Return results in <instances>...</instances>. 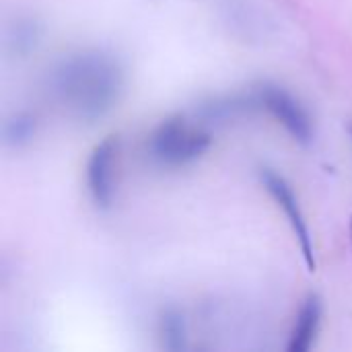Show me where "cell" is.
<instances>
[{
    "label": "cell",
    "mask_w": 352,
    "mask_h": 352,
    "mask_svg": "<svg viewBox=\"0 0 352 352\" xmlns=\"http://www.w3.org/2000/svg\"><path fill=\"white\" fill-rule=\"evenodd\" d=\"M47 87L70 118L93 124L105 118L122 99L126 68L109 50L82 47L62 56L50 68Z\"/></svg>",
    "instance_id": "cell-1"
},
{
    "label": "cell",
    "mask_w": 352,
    "mask_h": 352,
    "mask_svg": "<svg viewBox=\"0 0 352 352\" xmlns=\"http://www.w3.org/2000/svg\"><path fill=\"white\" fill-rule=\"evenodd\" d=\"M260 182L264 186V190L272 196V200L276 202L278 208L285 210L287 221L293 229V235L299 243V250L303 254L305 266L309 268V272L316 270V250H314V239H311V231L307 225V219L301 210L299 198L293 190V186L287 182L285 175H280L278 171L264 167L260 169Z\"/></svg>",
    "instance_id": "cell-4"
},
{
    "label": "cell",
    "mask_w": 352,
    "mask_h": 352,
    "mask_svg": "<svg viewBox=\"0 0 352 352\" xmlns=\"http://www.w3.org/2000/svg\"><path fill=\"white\" fill-rule=\"evenodd\" d=\"M322 318H324V305L318 295H309L293 324L291 336H289V352H309L316 346V340L322 330Z\"/></svg>",
    "instance_id": "cell-6"
},
{
    "label": "cell",
    "mask_w": 352,
    "mask_h": 352,
    "mask_svg": "<svg viewBox=\"0 0 352 352\" xmlns=\"http://www.w3.org/2000/svg\"><path fill=\"white\" fill-rule=\"evenodd\" d=\"M256 95L260 107H264L297 144L309 146L314 142V120L305 105L293 93H289L280 85L262 82L256 89Z\"/></svg>",
    "instance_id": "cell-3"
},
{
    "label": "cell",
    "mask_w": 352,
    "mask_h": 352,
    "mask_svg": "<svg viewBox=\"0 0 352 352\" xmlns=\"http://www.w3.org/2000/svg\"><path fill=\"white\" fill-rule=\"evenodd\" d=\"M351 233H352V221H351Z\"/></svg>",
    "instance_id": "cell-11"
},
{
    "label": "cell",
    "mask_w": 352,
    "mask_h": 352,
    "mask_svg": "<svg viewBox=\"0 0 352 352\" xmlns=\"http://www.w3.org/2000/svg\"><path fill=\"white\" fill-rule=\"evenodd\" d=\"M349 134H351V138H352V124L349 126Z\"/></svg>",
    "instance_id": "cell-10"
},
{
    "label": "cell",
    "mask_w": 352,
    "mask_h": 352,
    "mask_svg": "<svg viewBox=\"0 0 352 352\" xmlns=\"http://www.w3.org/2000/svg\"><path fill=\"white\" fill-rule=\"evenodd\" d=\"M43 27L35 16H19L6 33V45L14 56H27L41 41Z\"/></svg>",
    "instance_id": "cell-7"
},
{
    "label": "cell",
    "mask_w": 352,
    "mask_h": 352,
    "mask_svg": "<svg viewBox=\"0 0 352 352\" xmlns=\"http://www.w3.org/2000/svg\"><path fill=\"white\" fill-rule=\"evenodd\" d=\"M37 132V120L31 111H14L2 124V142L8 148L27 146Z\"/></svg>",
    "instance_id": "cell-8"
},
{
    "label": "cell",
    "mask_w": 352,
    "mask_h": 352,
    "mask_svg": "<svg viewBox=\"0 0 352 352\" xmlns=\"http://www.w3.org/2000/svg\"><path fill=\"white\" fill-rule=\"evenodd\" d=\"M212 146V134L184 116L165 118L146 140L148 159L165 169H182L200 161Z\"/></svg>",
    "instance_id": "cell-2"
},
{
    "label": "cell",
    "mask_w": 352,
    "mask_h": 352,
    "mask_svg": "<svg viewBox=\"0 0 352 352\" xmlns=\"http://www.w3.org/2000/svg\"><path fill=\"white\" fill-rule=\"evenodd\" d=\"M159 338L167 351H184L188 346V326L177 309H165L159 318Z\"/></svg>",
    "instance_id": "cell-9"
},
{
    "label": "cell",
    "mask_w": 352,
    "mask_h": 352,
    "mask_svg": "<svg viewBox=\"0 0 352 352\" xmlns=\"http://www.w3.org/2000/svg\"><path fill=\"white\" fill-rule=\"evenodd\" d=\"M120 140L118 136H105L97 142L87 161V192L91 202L99 210H109L116 200V161Z\"/></svg>",
    "instance_id": "cell-5"
}]
</instances>
